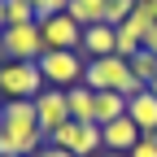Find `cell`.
I'll return each mask as SVG.
<instances>
[{"label":"cell","instance_id":"obj_1","mask_svg":"<svg viewBox=\"0 0 157 157\" xmlns=\"http://www.w3.org/2000/svg\"><path fill=\"white\" fill-rule=\"evenodd\" d=\"M83 83L92 87V92H118V96H140L144 92V83L131 74V61L127 57H92V61L83 66Z\"/></svg>","mask_w":157,"mask_h":157},{"label":"cell","instance_id":"obj_2","mask_svg":"<svg viewBox=\"0 0 157 157\" xmlns=\"http://www.w3.org/2000/svg\"><path fill=\"white\" fill-rule=\"evenodd\" d=\"M39 74H44V83L48 87H74V83H83V66H87V57L83 52H66V48H44V57H39Z\"/></svg>","mask_w":157,"mask_h":157},{"label":"cell","instance_id":"obj_3","mask_svg":"<svg viewBox=\"0 0 157 157\" xmlns=\"http://www.w3.org/2000/svg\"><path fill=\"white\" fill-rule=\"evenodd\" d=\"M44 87L48 83H44L35 61H5L0 66V96L5 101H35Z\"/></svg>","mask_w":157,"mask_h":157},{"label":"cell","instance_id":"obj_4","mask_svg":"<svg viewBox=\"0 0 157 157\" xmlns=\"http://www.w3.org/2000/svg\"><path fill=\"white\" fill-rule=\"evenodd\" d=\"M0 57H5V61H39V57H44V35H39V22L5 26V31H0Z\"/></svg>","mask_w":157,"mask_h":157},{"label":"cell","instance_id":"obj_5","mask_svg":"<svg viewBox=\"0 0 157 157\" xmlns=\"http://www.w3.org/2000/svg\"><path fill=\"white\" fill-rule=\"evenodd\" d=\"M48 144H57V148H66V153H74V157H96V148H105V140H101V127L96 122H61L52 135H48Z\"/></svg>","mask_w":157,"mask_h":157},{"label":"cell","instance_id":"obj_6","mask_svg":"<svg viewBox=\"0 0 157 157\" xmlns=\"http://www.w3.org/2000/svg\"><path fill=\"white\" fill-rule=\"evenodd\" d=\"M39 35H44V48H66V52H78V44H83V26H78L70 13L39 17Z\"/></svg>","mask_w":157,"mask_h":157},{"label":"cell","instance_id":"obj_7","mask_svg":"<svg viewBox=\"0 0 157 157\" xmlns=\"http://www.w3.org/2000/svg\"><path fill=\"white\" fill-rule=\"evenodd\" d=\"M35 118H39V131L52 135L61 122H70V105H66V92L61 87H44L35 96Z\"/></svg>","mask_w":157,"mask_h":157},{"label":"cell","instance_id":"obj_8","mask_svg":"<svg viewBox=\"0 0 157 157\" xmlns=\"http://www.w3.org/2000/svg\"><path fill=\"white\" fill-rule=\"evenodd\" d=\"M113 48H118V31L109 26V22H96V26H83V44H78V52L87 57H113Z\"/></svg>","mask_w":157,"mask_h":157},{"label":"cell","instance_id":"obj_9","mask_svg":"<svg viewBox=\"0 0 157 157\" xmlns=\"http://www.w3.org/2000/svg\"><path fill=\"white\" fill-rule=\"evenodd\" d=\"M140 135H144V131L135 127L127 113H122V118H113L109 127H101V140H105V148H113V153H131L135 144H140Z\"/></svg>","mask_w":157,"mask_h":157},{"label":"cell","instance_id":"obj_10","mask_svg":"<svg viewBox=\"0 0 157 157\" xmlns=\"http://www.w3.org/2000/svg\"><path fill=\"white\" fill-rule=\"evenodd\" d=\"M127 118H131V122L140 127L144 135H148V131H157V96H153L148 87H144L140 96H131V101H127Z\"/></svg>","mask_w":157,"mask_h":157},{"label":"cell","instance_id":"obj_11","mask_svg":"<svg viewBox=\"0 0 157 157\" xmlns=\"http://www.w3.org/2000/svg\"><path fill=\"white\" fill-rule=\"evenodd\" d=\"M66 105H70V118H74V122H96V92L87 83L66 87Z\"/></svg>","mask_w":157,"mask_h":157},{"label":"cell","instance_id":"obj_12","mask_svg":"<svg viewBox=\"0 0 157 157\" xmlns=\"http://www.w3.org/2000/svg\"><path fill=\"white\" fill-rule=\"evenodd\" d=\"M105 5H109V0H70L66 13L74 17L78 26H96V22H105Z\"/></svg>","mask_w":157,"mask_h":157},{"label":"cell","instance_id":"obj_13","mask_svg":"<svg viewBox=\"0 0 157 157\" xmlns=\"http://www.w3.org/2000/svg\"><path fill=\"white\" fill-rule=\"evenodd\" d=\"M127 113V96L118 92H96V127H109L113 118Z\"/></svg>","mask_w":157,"mask_h":157},{"label":"cell","instance_id":"obj_14","mask_svg":"<svg viewBox=\"0 0 157 157\" xmlns=\"http://www.w3.org/2000/svg\"><path fill=\"white\" fill-rule=\"evenodd\" d=\"M26 22H35L31 0H5V26H26Z\"/></svg>","mask_w":157,"mask_h":157},{"label":"cell","instance_id":"obj_15","mask_svg":"<svg viewBox=\"0 0 157 157\" xmlns=\"http://www.w3.org/2000/svg\"><path fill=\"white\" fill-rule=\"evenodd\" d=\"M131 74H135V78H140V83L148 87V83H153V78H157V57H153L148 48H140V52H135V57H131Z\"/></svg>","mask_w":157,"mask_h":157},{"label":"cell","instance_id":"obj_16","mask_svg":"<svg viewBox=\"0 0 157 157\" xmlns=\"http://www.w3.org/2000/svg\"><path fill=\"white\" fill-rule=\"evenodd\" d=\"M131 13H135V0H109V5H105V22L109 26H122Z\"/></svg>","mask_w":157,"mask_h":157},{"label":"cell","instance_id":"obj_17","mask_svg":"<svg viewBox=\"0 0 157 157\" xmlns=\"http://www.w3.org/2000/svg\"><path fill=\"white\" fill-rule=\"evenodd\" d=\"M127 157H157V131H148V135H140V144H135Z\"/></svg>","mask_w":157,"mask_h":157},{"label":"cell","instance_id":"obj_18","mask_svg":"<svg viewBox=\"0 0 157 157\" xmlns=\"http://www.w3.org/2000/svg\"><path fill=\"white\" fill-rule=\"evenodd\" d=\"M70 0H35V22L39 17H52V13H66Z\"/></svg>","mask_w":157,"mask_h":157},{"label":"cell","instance_id":"obj_19","mask_svg":"<svg viewBox=\"0 0 157 157\" xmlns=\"http://www.w3.org/2000/svg\"><path fill=\"white\" fill-rule=\"evenodd\" d=\"M35 157H74V153H66V148H57V144H44Z\"/></svg>","mask_w":157,"mask_h":157},{"label":"cell","instance_id":"obj_20","mask_svg":"<svg viewBox=\"0 0 157 157\" xmlns=\"http://www.w3.org/2000/svg\"><path fill=\"white\" fill-rule=\"evenodd\" d=\"M144 48L157 57V26H148V31H144Z\"/></svg>","mask_w":157,"mask_h":157},{"label":"cell","instance_id":"obj_21","mask_svg":"<svg viewBox=\"0 0 157 157\" xmlns=\"http://www.w3.org/2000/svg\"><path fill=\"white\" fill-rule=\"evenodd\" d=\"M96 157H127V153H113V148H101V153H96Z\"/></svg>","mask_w":157,"mask_h":157},{"label":"cell","instance_id":"obj_22","mask_svg":"<svg viewBox=\"0 0 157 157\" xmlns=\"http://www.w3.org/2000/svg\"><path fill=\"white\" fill-rule=\"evenodd\" d=\"M0 31H5V0H0Z\"/></svg>","mask_w":157,"mask_h":157},{"label":"cell","instance_id":"obj_23","mask_svg":"<svg viewBox=\"0 0 157 157\" xmlns=\"http://www.w3.org/2000/svg\"><path fill=\"white\" fill-rule=\"evenodd\" d=\"M0 127H5V101H0Z\"/></svg>","mask_w":157,"mask_h":157},{"label":"cell","instance_id":"obj_24","mask_svg":"<svg viewBox=\"0 0 157 157\" xmlns=\"http://www.w3.org/2000/svg\"><path fill=\"white\" fill-rule=\"evenodd\" d=\"M148 92H153V96H157V78H153V83H148Z\"/></svg>","mask_w":157,"mask_h":157},{"label":"cell","instance_id":"obj_25","mask_svg":"<svg viewBox=\"0 0 157 157\" xmlns=\"http://www.w3.org/2000/svg\"><path fill=\"white\" fill-rule=\"evenodd\" d=\"M31 5H35V0H31Z\"/></svg>","mask_w":157,"mask_h":157}]
</instances>
